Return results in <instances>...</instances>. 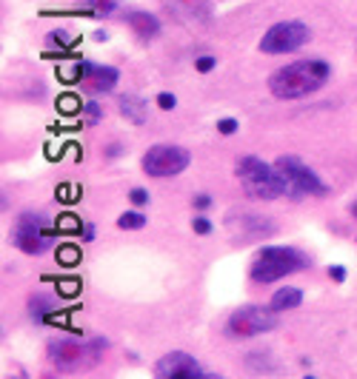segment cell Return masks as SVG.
<instances>
[{
    "instance_id": "cell-26",
    "label": "cell",
    "mask_w": 357,
    "mask_h": 379,
    "mask_svg": "<svg viewBox=\"0 0 357 379\" xmlns=\"http://www.w3.org/2000/svg\"><path fill=\"white\" fill-rule=\"evenodd\" d=\"M57 257H61L66 265H72V263L80 260V251H77V248H61V251H57Z\"/></svg>"
},
{
    "instance_id": "cell-31",
    "label": "cell",
    "mask_w": 357,
    "mask_h": 379,
    "mask_svg": "<svg viewBox=\"0 0 357 379\" xmlns=\"http://www.w3.org/2000/svg\"><path fill=\"white\" fill-rule=\"evenodd\" d=\"M349 211H351V217H354V219H357V200H354V203H351V208H349Z\"/></svg>"
},
{
    "instance_id": "cell-14",
    "label": "cell",
    "mask_w": 357,
    "mask_h": 379,
    "mask_svg": "<svg viewBox=\"0 0 357 379\" xmlns=\"http://www.w3.org/2000/svg\"><path fill=\"white\" fill-rule=\"evenodd\" d=\"M117 109H121V114H123L132 125H143V123H146L149 106H146L143 98H137V94H123V98L117 100Z\"/></svg>"
},
{
    "instance_id": "cell-27",
    "label": "cell",
    "mask_w": 357,
    "mask_h": 379,
    "mask_svg": "<svg viewBox=\"0 0 357 379\" xmlns=\"http://www.w3.org/2000/svg\"><path fill=\"white\" fill-rule=\"evenodd\" d=\"M103 151H106L109 160H114V157H121V154H123V146H121V143H109Z\"/></svg>"
},
{
    "instance_id": "cell-29",
    "label": "cell",
    "mask_w": 357,
    "mask_h": 379,
    "mask_svg": "<svg viewBox=\"0 0 357 379\" xmlns=\"http://www.w3.org/2000/svg\"><path fill=\"white\" fill-rule=\"evenodd\" d=\"M209 206H212V197H209V194H197V197H195V208L206 211V208H209Z\"/></svg>"
},
{
    "instance_id": "cell-2",
    "label": "cell",
    "mask_w": 357,
    "mask_h": 379,
    "mask_svg": "<svg viewBox=\"0 0 357 379\" xmlns=\"http://www.w3.org/2000/svg\"><path fill=\"white\" fill-rule=\"evenodd\" d=\"M237 180H241L246 197L252 200H278L289 194V180L275 163H266L260 157H241L234 166Z\"/></svg>"
},
{
    "instance_id": "cell-3",
    "label": "cell",
    "mask_w": 357,
    "mask_h": 379,
    "mask_svg": "<svg viewBox=\"0 0 357 379\" xmlns=\"http://www.w3.org/2000/svg\"><path fill=\"white\" fill-rule=\"evenodd\" d=\"M309 265V257L303 254L301 248L291 245H263L255 260H252V279L260 282V286H269V282H278L289 274H297Z\"/></svg>"
},
{
    "instance_id": "cell-13",
    "label": "cell",
    "mask_w": 357,
    "mask_h": 379,
    "mask_svg": "<svg viewBox=\"0 0 357 379\" xmlns=\"http://www.w3.org/2000/svg\"><path fill=\"white\" fill-rule=\"evenodd\" d=\"M126 23L132 26L135 35L143 38V40H152V38L160 35V20H158L155 15H149V12H129V15H126Z\"/></svg>"
},
{
    "instance_id": "cell-10",
    "label": "cell",
    "mask_w": 357,
    "mask_h": 379,
    "mask_svg": "<svg viewBox=\"0 0 357 379\" xmlns=\"http://www.w3.org/2000/svg\"><path fill=\"white\" fill-rule=\"evenodd\" d=\"M229 229L237 240H269L275 234V223L269 217H260L252 211L229 214Z\"/></svg>"
},
{
    "instance_id": "cell-15",
    "label": "cell",
    "mask_w": 357,
    "mask_h": 379,
    "mask_svg": "<svg viewBox=\"0 0 357 379\" xmlns=\"http://www.w3.org/2000/svg\"><path fill=\"white\" fill-rule=\"evenodd\" d=\"M301 302H303V291L286 286V288H278V291H275V297H272L269 305L280 314V311H294V308H301Z\"/></svg>"
},
{
    "instance_id": "cell-7",
    "label": "cell",
    "mask_w": 357,
    "mask_h": 379,
    "mask_svg": "<svg viewBox=\"0 0 357 379\" xmlns=\"http://www.w3.org/2000/svg\"><path fill=\"white\" fill-rule=\"evenodd\" d=\"M278 311L269 305H243L231 311V317L226 320V334L234 339H249L257 334H269L278 328Z\"/></svg>"
},
{
    "instance_id": "cell-24",
    "label": "cell",
    "mask_w": 357,
    "mask_h": 379,
    "mask_svg": "<svg viewBox=\"0 0 357 379\" xmlns=\"http://www.w3.org/2000/svg\"><path fill=\"white\" fill-rule=\"evenodd\" d=\"M158 106H160L163 111H172V109L177 106V98H174L172 91H160V94H158Z\"/></svg>"
},
{
    "instance_id": "cell-18",
    "label": "cell",
    "mask_w": 357,
    "mask_h": 379,
    "mask_svg": "<svg viewBox=\"0 0 357 379\" xmlns=\"http://www.w3.org/2000/svg\"><path fill=\"white\" fill-rule=\"evenodd\" d=\"M117 226H121L123 231H137V229L146 226V217L140 211H126V214L117 217Z\"/></svg>"
},
{
    "instance_id": "cell-22",
    "label": "cell",
    "mask_w": 357,
    "mask_h": 379,
    "mask_svg": "<svg viewBox=\"0 0 357 379\" xmlns=\"http://www.w3.org/2000/svg\"><path fill=\"white\" fill-rule=\"evenodd\" d=\"M215 66H218V57H212V54H203V57H197V60H195V69H197V72H203V75H206V72H212Z\"/></svg>"
},
{
    "instance_id": "cell-17",
    "label": "cell",
    "mask_w": 357,
    "mask_h": 379,
    "mask_svg": "<svg viewBox=\"0 0 357 379\" xmlns=\"http://www.w3.org/2000/svg\"><path fill=\"white\" fill-rule=\"evenodd\" d=\"M80 6L89 12V17H106L117 9L114 0H80Z\"/></svg>"
},
{
    "instance_id": "cell-5",
    "label": "cell",
    "mask_w": 357,
    "mask_h": 379,
    "mask_svg": "<svg viewBox=\"0 0 357 379\" xmlns=\"http://www.w3.org/2000/svg\"><path fill=\"white\" fill-rule=\"evenodd\" d=\"M54 234H61L57 223H52L43 211H23L12 229V242L23 254L38 257V254H46L54 245Z\"/></svg>"
},
{
    "instance_id": "cell-21",
    "label": "cell",
    "mask_w": 357,
    "mask_h": 379,
    "mask_svg": "<svg viewBox=\"0 0 357 379\" xmlns=\"http://www.w3.org/2000/svg\"><path fill=\"white\" fill-rule=\"evenodd\" d=\"M192 229H195V234H203V237H206V234H212V229H215V226L209 223V217H203V214H200V217H195V219H192Z\"/></svg>"
},
{
    "instance_id": "cell-19",
    "label": "cell",
    "mask_w": 357,
    "mask_h": 379,
    "mask_svg": "<svg viewBox=\"0 0 357 379\" xmlns=\"http://www.w3.org/2000/svg\"><path fill=\"white\" fill-rule=\"evenodd\" d=\"M83 229H86V223H83V219H77V217H72V214L57 217V231H61V234H80Z\"/></svg>"
},
{
    "instance_id": "cell-12",
    "label": "cell",
    "mask_w": 357,
    "mask_h": 379,
    "mask_svg": "<svg viewBox=\"0 0 357 379\" xmlns=\"http://www.w3.org/2000/svg\"><path fill=\"white\" fill-rule=\"evenodd\" d=\"M117 80H121V72L114 66H95L92 63V69H89V75L83 80V88L95 91V94H106V91H114Z\"/></svg>"
},
{
    "instance_id": "cell-6",
    "label": "cell",
    "mask_w": 357,
    "mask_h": 379,
    "mask_svg": "<svg viewBox=\"0 0 357 379\" xmlns=\"http://www.w3.org/2000/svg\"><path fill=\"white\" fill-rule=\"evenodd\" d=\"M275 166L283 171V177L289 180V197L301 200V197H326L329 194V185H326L301 157L294 154H283L275 160Z\"/></svg>"
},
{
    "instance_id": "cell-8",
    "label": "cell",
    "mask_w": 357,
    "mask_h": 379,
    "mask_svg": "<svg viewBox=\"0 0 357 379\" xmlns=\"http://www.w3.org/2000/svg\"><path fill=\"white\" fill-rule=\"evenodd\" d=\"M192 163V154L183 146H172V143H158L143 154V171L149 177H177L183 174Z\"/></svg>"
},
{
    "instance_id": "cell-1",
    "label": "cell",
    "mask_w": 357,
    "mask_h": 379,
    "mask_svg": "<svg viewBox=\"0 0 357 379\" xmlns=\"http://www.w3.org/2000/svg\"><path fill=\"white\" fill-rule=\"evenodd\" d=\"M332 77V66L320 57L312 60H294L289 66H280L269 77V91L278 100H301L309 98L317 88H323Z\"/></svg>"
},
{
    "instance_id": "cell-11",
    "label": "cell",
    "mask_w": 357,
    "mask_h": 379,
    "mask_svg": "<svg viewBox=\"0 0 357 379\" xmlns=\"http://www.w3.org/2000/svg\"><path fill=\"white\" fill-rule=\"evenodd\" d=\"M155 376L160 379H177V376H203V368L197 365V359L186 351H172L166 357L158 359L155 365Z\"/></svg>"
},
{
    "instance_id": "cell-20",
    "label": "cell",
    "mask_w": 357,
    "mask_h": 379,
    "mask_svg": "<svg viewBox=\"0 0 357 379\" xmlns=\"http://www.w3.org/2000/svg\"><path fill=\"white\" fill-rule=\"evenodd\" d=\"M83 111H86V123L89 125H95V123L103 120V109L98 103H83Z\"/></svg>"
},
{
    "instance_id": "cell-28",
    "label": "cell",
    "mask_w": 357,
    "mask_h": 379,
    "mask_svg": "<svg viewBox=\"0 0 357 379\" xmlns=\"http://www.w3.org/2000/svg\"><path fill=\"white\" fill-rule=\"evenodd\" d=\"M329 277H332L335 282H343V279H346V268H343V265H329Z\"/></svg>"
},
{
    "instance_id": "cell-30",
    "label": "cell",
    "mask_w": 357,
    "mask_h": 379,
    "mask_svg": "<svg viewBox=\"0 0 357 379\" xmlns=\"http://www.w3.org/2000/svg\"><path fill=\"white\" fill-rule=\"evenodd\" d=\"M83 240H86V242H92V240H95V226H92V223H86V229H83Z\"/></svg>"
},
{
    "instance_id": "cell-4",
    "label": "cell",
    "mask_w": 357,
    "mask_h": 379,
    "mask_svg": "<svg viewBox=\"0 0 357 379\" xmlns=\"http://www.w3.org/2000/svg\"><path fill=\"white\" fill-rule=\"evenodd\" d=\"M109 348L106 339H89V342H75V339H52L49 342V362L61 373H80L95 368Z\"/></svg>"
},
{
    "instance_id": "cell-16",
    "label": "cell",
    "mask_w": 357,
    "mask_h": 379,
    "mask_svg": "<svg viewBox=\"0 0 357 379\" xmlns=\"http://www.w3.org/2000/svg\"><path fill=\"white\" fill-rule=\"evenodd\" d=\"M57 308V302H54V297H49V294H35L32 300H29V317H32L35 323H46V320H52V311Z\"/></svg>"
},
{
    "instance_id": "cell-9",
    "label": "cell",
    "mask_w": 357,
    "mask_h": 379,
    "mask_svg": "<svg viewBox=\"0 0 357 379\" xmlns=\"http://www.w3.org/2000/svg\"><path fill=\"white\" fill-rule=\"evenodd\" d=\"M312 40V31L301 20H280L275 23L260 40V52L266 54H291L297 49H303Z\"/></svg>"
},
{
    "instance_id": "cell-23",
    "label": "cell",
    "mask_w": 357,
    "mask_h": 379,
    "mask_svg": "<svg viewBox=\"0 0 357 379\" xmlns=\"http://www.w3.org/2000/svg\"><path fill=\"white\" fill-rule=\"evenodd\" d=\"M129 200H132V206L143 208V206H149V192H146V188H132V192H129Z\"/></svg>"
},
{
    "instance_id": "cell-25",
    "label": "cell",
    "mask_w": 357,
    "mask_h": 379,
    "mask_svg": "<svg viewBox=\"0 0 357 379\" xmlns=\"http://www.w3.org/2000/svg\"><path fill=\"white\" fill-rule=\"evenodd\" d=\"M218 132H220V134H226V137H229V134H234V132H237V120H234V117H223V120H218Z\"/></svg>"
}]
</instances>
